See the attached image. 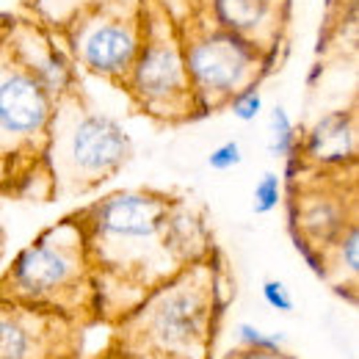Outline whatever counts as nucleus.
<instances>
[{"label": "nucleus", "mask_w": 359, "mask_h": 359, "mask_svg": "<svg viewBox=\"0 0 359 359\" xmlns=\"http://www.w3.org/2000/svg\"><path fill=\"white\" fill-rule=\"evenodd\" d=\"M0 249H3V235H0Z\"/></svg>", "instance_id": "obj_23"}, {"label": "nucleus", "mask_w": 359, "mask_h": 359, "mask_svg": "<svg viewBox=\"0 0 359 359\" xmlns=\"http://www.w3.org/2000/svg\"><path fill=\"white\" fill-rule=\"evenodd\" d=\"M100 359H177V357H163V354H135V351H122L116 346H108L105 354Z\"/></svg>", "instance_id": "obj_22"}, {"label": "nucleus", "mask_w": 359, "mask_h": 359, "mask_svg": "<svg viewBox=\"0 0 359 359\" xmlns=\"http://www.w3.org/2000/svg\"><path fill=\"white\" fill-rule=\"evenodd\" d=\"M282 199H285V180L276 172H263V177L257 180L252 191V210L257 216H269L282 205Z\"/></svg>", "instance_id": "obj_16"}, {"label": "nucleus", "mask_w": 359, "mask_h": 359, "mask_svg": "<svg viewBox=\"0 0 359 359\" xmlns=\"http://www.w3.org/2000/svg\"><path fill=\"white\" fill-rule=\"evenodd\" d=\"M180 34L188 81L202 119L226 108L238 91L260 86L276 58L222 28L208 0H163Z\"/></svg>", "instance_id": "obj_6"}, {"label": "nucleus", "mask_w": 359, "mask_h": 359, "mask_svg": "<svg viewBox=\"0 0 359 359\" xmlns=\"http://www.w3.org/2000/svg\"><path fill=\"white\" fill-rule=\"evenodd\" d=\"M14 47L25 67L36 75V81L50 91V97H64L78 89V67L72 64L69 53L58 42V36L34 17H14L11 25Z\"/></svg>", "instance_id": "obj_11"}, {"label": "nucleus", "mask_w": 359, "mask_h": 359, "mask_svg": "<svg viewBox=\"0 0 359 359\" xmlns=\"http://www.w3.org/2000/svg\"><path fill=\"white\" fill-rule=\"evenodd\" d=\"M241 161H243V149H241L238 141H224V144H219V147L208 155V166H210L213 172H229V169L241 166Z\"/></svg>", "instance_id": "obj_19"}, {"label": "nucleus", "mask_w": 359, "mask_h": 359, "mask_svg": "<svg viewBox=\"0 0 359 359\" xmlns=\"http://www.w3.org/2000/svg\"><path fill=\"white\" fill-rule=\"evenodd\" d=\"M235 340L241 348H255V351H282V346H285L282 332H263L255 323H238Z\"/></svg>", "instance_id": "obj_17"}, {"label": "nucleus", "mask_w": 359, "mask_h": 359, "mask_svg": "<svg viewBox=\"0 0 359 359\" xmlns=\"http://www.w3.org/2000/svg\"><path fill=\"white\" fill-rule=\"evenodd\" d=\"M72 216L86 238L100 320L108 326L177 271L216 252L202 208L158 188H119Z\"/></svg>", "instance_id": "obj_1"}, {"label": "nucleus", "mask_w": 359, "mask_h": 359, "mask_svg": "<svg viewBox=\"0 0 359 359\" xmlns=\"http://www.w3.org/2000/svg\"><path fill=\"white\" fill-rule=\"evenodd\" d=\"M299 128L293 125L285 105H273L269 119V152L279 161H290L299 155Z\"/></svg>", "instance_id": "obj_15"}, {"label": "nucleus", "mask_w": 359, "mask_h": 359, "mask_svg": "<svg viewBox=\"0 0 359 359\" xmlns=\"http://www.w3.org/2000/svg\"><path fill=\"white\" fill-rule=\"evenodd\" d=\"M36 20L64 39L72 64L125 86L141 47L144 0H34Z\"/></svg>", "instance_id": "obj_7"}, {"label": "nucleus", "mask_w": 359, "mask_h": 359, "mask_svg": "<svg viewBox=\"0 0 359 359\" xmlns=\"http://www.w3.org/2000/svg\"><path fill=\"white\" fill-rule=\"evenodd\" d=\"M219 252L185 266L114 323L111 346L135 354L210 359L224 310Z\"/></svg>", "instance_id": "obj_2"}, {"label": "nucleus", "mask_w": 359, "mask_h": 359, "mask_svg": "<svg viewBox=\"0 0 359 359\" xmlns=\"http://www.w3.org/2000/svg\"><path fill=\"white\" fill-rule=\"evenodd\" d=\"M133 158L128 130L83 97L81 86L55 100L45 166L53 199H72L97 191Z\"/></svg>", "instance_id": "obj_5"}, {"label": "nucleus", "mask_w": 359, "mask_h": 359, "mask_svg": "<svg viewBox=\"0 0 359 359\" xmlns=\"http://www.w3.org/2000/svg\"><path fill=\"white\" fill-rule=\"evenodd\" d=\"M226 108L232 111L235 119H241V122H255V119L263 114V94H260V86H249V89L238 91V94L226 102Z\"/></svg>", "instance_id": "obj_18"}, {"label": "nucleus", "mask_w": 359, "mask_h": 359, "mask_svg": "<svg viewBox=\"0 0 359 359\" xmlns=\"http://www.w3.org/2000/svg\"><path fill=\"white\" fill-rule=\"evenodd\" d=\"M226 359H293L285 351H255V348H235Z\"/></svg>", "instance_id": "obj_21"}, {"label": "nucleus", "mask_w": 359, "mask_h": 359, "mask_svg": "<svg viewBox=\"0 0 359 359\" xmlns=\"http://www.w3.org/2000/svg\"><path fill=\"white\" fill-rule=\"evenodd\" d=\"M299 161L307 169H354L357 166V111L343 108L320 116L299 138Z\"/></svg>", "instance_id": "obj_13"}, {"label": "nucleus", "mask_w": 359, "mask_h": 359, "mask_svg": "<svg viewBox=\"0 0 359 359\" xmlns=\"http://www.w3.org/2000/svg\"><path fill=\"white\" fill-rule=\"evenodd\" d=\"M122 91L138 114L161 125H185L202 119L188 81L177 25L163 0H144L141 47Z\"/></svg>", "instance_id": "obj_8"}, {"label": "nucleus", "mask_w": 359, "mask_h": 359, "mask_svg": "<svg viewBox=\"0 0 359 359\" xmlns=\"http://www.w3.org/2000/svg\"><path fill=\"white\" fill-rule=\"evenodd\" d=\"M11 25L14 14H0V194L53 199L45 152L55 97L20 58Z\"/></svg>", "instance_id": "obj_4"}, {"label": "nucleus", "mask_w": 359, "mask_h": 359, "mask_svg": "<svg viewBox=\"0 0 359 359\" xmlns=\"http://www.w3.org/2000/svg\"><path fill=\"white\" fill-rule=\"evenodd\" d=\"M208 6L222 28L276 58L287 28L290 0H208Z\"/></svg>", "instance_id": "obj_12"}, {"label": "nucleus", "mask_w": 359, "mask_h": 359, "mask_svg": "<svg viewBox=\"0 0 359 359\" xmlns=\"http://www.w3.org/2000/svg\"><path fill=\"white\" fill-rule=\"evenodd\" d=\"M320 260H323L320 279L354 302L359 285V219L351 222L323 249Z\"/></svg>", "instance_id": "obj_14"}, {"label": "nucleus", "mask_w": 359, "mask_h": 359, "mask_svg": "<svg viewBox=\"0 0 359 359\" xmlns=\"http://www.w3.org/2000/svg\"><path fill=\"white\" fill-rule=\"evenodd\" d=\"M287 185L290 235L299 255L320 276L323 249L357 222V166L354 169H307L296 172Z\"/></svg>", "instance_id": "obj_9"}, {"label": "nucleus", "mask_w": 359, "mask_h": 359, "mask_svg": "<svg viewBox=\"0 0 359 359\" xmlns=\"http://www.w3.org/2000/svg\"><path fill=\"white\" fill-rule=\"evenodd\" d=\"M0 299L58 313L81 326L100 320L86 238L72 213L42 229L17 252L0 276Z\"/></svg>", "instance_id": "obj_3"}, {"label": "nucleus", "mask_w": 359, "mask_h": 359, "mask_svg": "<svg viewBox=\"0 0 359 359\" xmlns=\"http://www.w3.org/2000/svg\"><path fill=\"white\" fill-rule=\"evenodd\" d=\"M81 323L0 299V359H81Z\"/></svg>", "instance_id": "obj_10"}, {"label": "nucleus", "mask_w": 359, "mask_h": 359, "mask_svg": "<svg viewBox=\"0 0 359 359\" xmlns=\"http://www.w3.org/2000/svg\"><path fill=\"white\" fill-rule=\"evenodd\" d=\"M263 299H266V304H269L271 310H276V313H293L296 310L293 293L279 279H266L263 282Z\"/></svg>", "instance_id": "obj_20"}]
</instances>
